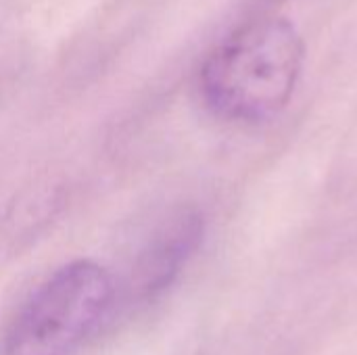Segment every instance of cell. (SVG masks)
Listing matches in <instances>:
<instances>
[{"label": "cell", "instance_id": "obj_3", "mask_svg": "<svg viewBox=\"0 0 357 355\" xmlns=\"http://www.w3.org/2000/svg\"><path fill=\"white\" fill-rule=\"evenodd\" d=\"M203 234L205 220L195 207H180L167 213L136 257L134 295L140 301H153L165 293L199 249Z\"/></svg>", "mask_w": 357, "mask_h": 355}, {"label": "cell", "instance_id": "obj_2", "mask_svg": "<svg viewBox=\"0 0 357 355\" xmlns=\"http://www.w3.org/2000/svg\"><path fill=\"white\" fill-rule=\"evenodd\" d=\"M119 303L115 276L92 259L54 270L10 320L2 355H75L111 320Z\"/></svg>", "mask_w": 357, "mask_h": 355}, {"label": "cell", "instance_id": "obj_1", "mask_svg": "<svg viewBox=\"0 0 357 355\" xmlns=\"http://www.w3.org/2000/svg\"><path fill=\"white\" fill-rule=\"evenodd\" d=\"M305 54V40L289 17L251 15L205 56L199 71L201 96L222 119L268 121L291 103Z\"/></svg>", "mask_w": 357, "mask_h": 355}, {"label": "cell", "instance_id": "obj_4", "mask_svg": "<svg viewBox=\"0 0 357 355\" xmlns=\"http://www.w3.org/2000/svg\"><path fill=\"white\" fill-rule=\"evenodd\" d=\"M270 2H278V0H259V4H270Z\"/></svg>", "mask_w": 357, "mask_h": 355}]
</instances>
